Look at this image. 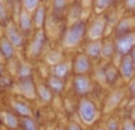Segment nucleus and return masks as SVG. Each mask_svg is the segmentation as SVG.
I'll list each match as a JSON object with an SVG mask.
<instances>
[{"mask_svg": "<svg viewBox=\"0 0 135 130\" xmlns=\"http://www.w3.org/2000/svg\"><path fill=\"white\" fill-rule=\"evenodd\" d=\"M86 31V24L83 20H78L71 25L65 34V44L66 45H76L82 40L84 33Z\"/></svg>", "mask_w": 135, "mask_h": 130, "instance_id": "f257e3e1", "label": "nucleus"}, {"mask_svg": "<svg viewBox=\"0 0 135 130\" xmlns=\"http://www.w3.org/2000/svg\"><path fill=\"white\" fill-rule=\"evenodd\" d=\"M79 114L84 122L86 123H91L94 119L96 118L97 115V110L96 107L91 101L89 99H82L79 103Z\"/></svg>", "mask_w": 135, "mask_h": 130, "instance_id": "f03ea898", "label": "nucleus"}, {"mask_svg": "<svg viewBox=\"0 0 135 130\" xmlns=\"http://www.w3.org/2000/svg\"><path fill=\"white\" fill-rule=\"evenodd\" d=\"M135 47V33H127L126 36H122L116 42V50L119 53L127 56L128 52H132Z\"/></svg>", "mask_w": 135, "mask_h": 130, "instance_id": "7ed1b4c3", "label": "nucleus"}, {"mask_svg": "<svg viewBox=\"0 0 135 130\" xmlns=\"http://www.w3.org/2000/svg\"><path fill=\"white\" fill-rule=\"evenodd\" d=\"M74 89L78 95H86L91 90V83L89 78L84 74H77L74 78Z\"/></svg>", "mask_w": 135, "mask_h": 130, "instance_id": "20e7f679", "label": "nucleus"}, {"mask_svg": "<svg viewBox=\"0 0 135 130\" xmlns=\"http://www.w3.org/2000/svg\"><path fill=\"white\" fill-rule=\"evenodd\" d=\"M104 28H105V19L103 17H100V18H97L96 20H94L91 23L90 27H89V37L93 40L98 39V38L102 37Z\"/></svg>", "mask_w": 135, "mask_h": 130, "instance_id": "39448f33", "label": "nucleus"}, {"mask_svg": "<svg viewBox=\"0 0 135 130\" xmlns=\"http://www.w3.org/2000/svg\"><path fill=\"white\" fill-rule=\"evenodd\" d=\"M134 70L135 67H134L133 61H132V57L128 56V54L122 57L121 64H120V71H121L122 76L126 79H131L134 74Z\"/></svg>", "mask_w": 135, "mask_h": 130, "instance_id": "423d86ee", "label": "nucleus"}, {"mask_svg": "<svg viewBox=\"0 0 135 130\" xmlns=\"http://www.w3.org/2000/svg\"><path fill=\"white\" fill-rule=\"evenodd\" d=\"M75 71L78 74H84L90 70V61L85 54H78L74 62Z\"/></svg>", "mask_w": 135, "mask_h": 130, "instance_id": "0eeeda50", "label": "nucleus"}, {"mask_svg": "<svg viewBox=\"0 0 135 130\" xmlns=\"http://www.w3.org/2000/svg\"><path fill=\"white\" fill-rule=\"evenodd\" d=\"M45 33L44 31L39 30L37 33L35 34V38H33V42L31 44V52H32L33 56H39V53L42 52L43 46H44L45 43Z\"/></svg>", "mask_w": 135, "mask_h": 130, "instance_id": "6e6552de", "label": "nucleus"}, {"mask_svg": "<svg viewBox=\"0 0 135 130\" xmlns=\"http://www.w3.org/2000/svg\"><path fill=\"white\" fill-rule=\"evenodd\" d=\"M7 37H8V40L11 42V44L14 45V46L19 47L23 44V37H21L20 32L14 26H9L7 28Z\"/></svg>", "mask_w": 135, "mask_h": 130, "instance_id": "1a4fd4ad", "label": "nucleus"}, {"mask_svg": "<svg viewBox=\"0 0 135 130\" xmlns=\"http://www.w3.org/2000/svg\"><path fill=\"white\" fill-rule=\"evenodd\" d=\"M19 27L23 32H30L32 28V19L26 11H23L19 17Z\"/></svg>", "mask_w": 135, "mask_h": 130, "instance_id": "9d476101", "label": "nucleus"}, {"mask_svg": "<svg viewBox=\"0 0 135 130\" xmlns=\"http://www.w3.org/2000/svg\"><path fill=\"white\" fill-rule=\"evenodd\" d=\"M86 52H88V54L91 58H98L100 54L102 53V44H101V42H98V40L91 42L86 47Z\"/></svg>", "mask_w": 135, "mask_h": 130, "instance_id": "9b49d317", "label": "nucleus"}, {"mask_svg": "<svg viewBox=\"0 0 135 130\" xmlns=\"http://www.w3.org/2000/svg\"><path fill=\"white\" fill-rule=\"evenodd\" d=\"M20 89H21V91L27 96L35 95V85H33V82H32V79H31V77L21 79L20 81Z\"/></svg>", "mask_w": 135, "mask_h": 130, "instance_id": "f8f14e48", "label": "nucleus"}, {"mask_svg": "<svg viewBox=\"0 0 135 130\" xmlns=\"http://www.w3.org/2000/svg\"><path fill=\"white\" fill-rule=\"evenodd\" d=\"M0 51H1L2 56L5 58L7 59L12 58V56H13V47H12V44L8 39H6V38L1 39V42H0Z\"/></svg>", "mask_w": 135, "mask_h": 130, "instance_id": "ddd939ff", "label": "nucleus"}, {"mask_svg": "<svg viewBox=\"0 0 135 130\" xmlns=\"http://www.w3.org/2000/svg\"><path fill=\"white\" fill-rule=\"evenodd\" d=\"M52 72H54V76L57 77V78H65L69 73V66L65 63H58L54 66L52 69Z\"/></svg>", "mask_w": 135, "mask_h": 130, "instance_id": "4468645a", "label": "nucleus"}, {"mask_svg": "<svg viewBox=\"0 0 135 130\" xmlns=\"http://www.w3.org/2000/svg\"><path fill=\"white\" fill-rule=\"evenodd\" d=\"M49 86L55 92H61L64 89V81L61 78H57V77L52 76L51 78L49 79Z\"/></svg>", "mask_w": 135, "mask_h": 130, "instance_id": "2eb2a0df", "label": "nucleus"}, {"mask_svg": "<svg viewBox=\"0 0 135 130\" xmlns=\"http://www.w3.org/2000/svg\"><path fill=\"white\" fill-rule=\"evenodd\" d=\"M33 21L38 27H42L43 24L45 21V8L43 6H39L35 12V16H33Z\"/></svg>", "mask_w": 135, "mask_h": 130, "instance_id": "dca6fc26", "label": "nucleus"}, {"mask_svg": "<svg viewBox=\"0 0 135 130\" xmlns=\"http://www.w3.org/2000/svg\"><path fill=\"white\" fill-rule=\"evenodd\" d=\"M13 108L19 115H21V116L27 117L28 115H30V112H31L28 105L26 104V103H24V102H18V101H17V102L13 103Z\"/></svg>", "mask_w": 135, "mask_h": 130, "instance_id": "f3484780", "label": "nucleus"}, {"mask_svg": "<svg viewBox=\"0 0 135 130\" xmlns=\"http://www.w3.org/2000/svg\"><path fill=\"white\" fill-rule=\"evenodd\" d=\"M4 119H5V124L11 129H16L18 128V118L14 116V114L7 111L4 114Z\"/></svg>", "mask_w": 135, "mask_h": 130, "instance_id": "a211bd4d", "label": "nucleus"}, {"mask_svg": "<svg viewBox=\"0 0 135 130\" xmlns=\"http://www.w3.org/2000/svg\"><path fill=\"white\" fill-rule=\"evenodd\" d=\"M104 78H105V81H107L108 83L113 84L117 79V71H116V69H115L114 66H112V65H110L109 67H107V70L104 71Z\"/></svg>", "mask_w": 135, "mask_h": 130, "instance_id": "6ab92c4d", "label": "nucleus"}, {"mask_svg": "<svg viewBox=\"0 0 135 130\" xmlns=\"http://www.w3.org/2000/svg\"><path fill=\"white\" fill-rule=\"evenodd\" d=\"M38 90V95L42 97L43 101H46V102H49L50 99H51V91H50V89L47 88V86H45L44 84H39L37 88Z\"/></svg>", "mask_w": 135, "mask_h": 130, "instance_id": "aec40b11", "label": "nucleus"}, {"mask_svg": "<svg viewBox=\"0 0 135 130\" xmlns=\"http://www.w3.org/2000/svg\"><path fill=\"white\" fill-rule=\"evenodd\" d=\"M114 53V44L112 42H105L104 44H102V56L105 58H109L112 54Z\"/></svg>", "mask_w": 135, "mask_h": 130, "instance_id": "412c9836", "label": "nucleus"}, {"mask_svg": "<svg viewBox=\"0 0 135 130\" xmlns=\"http://www.w3.org/2000/svg\"><path fill=\"white\" fill-rule=\"evenodd\" d=\"M21 123H23L24 130H37L35 121H33L32 118H30V117H25V118L21 121Z\"/></svg>", "mask_w": 135, "mask_h": 130, "instance_id": "4be33fe9", "label": "nucleus"}, {"mask_svg": "<svg viewBox=\"0 0 135 130\" xmlns=\"http://www.w3.org/2000/svg\"><path fill=\"white\" fill-rule=\"evenodd\" d=\"M128 28H129V21L128 20H127V19H126V20H122L121 21V23H120L119 24V26H117V34H120V33H121V37H122V36H126L127 34V30H128Z\"/></svg>", "mask_w": 135, "mask_h": 130, "instance_id": "5701e85b", "label": "nucleus"}, {"mask_svg": "<svg viewBox=\"0 0 135 130\" xmlns=\"http://www.w3.org/2000/svg\"><path fill=\"white\" fill-rule=\"evenodd\" d=\"M23 4H24V6L26 7V9H28V11H32V9L39 7V1H37V0H32V1H30V0H25Z\"/></svg>", "mask_w": 135, "mask_h": 130, "instance_id": "b1692460", "label": "nucleus"}, {"mask_svg": "<svg viewBox=\"0 0 135 130\" xmlns=\"http://www.w3.org/2000/svg\"><path fill=\"white\" fill-rule=\"evenodd\" d=\"M30 74H31V70H30V67H28L27 65H21L20 69H19V76L21 77V79L30 77Z\"/></svg>", "mask_w": 135, "mask_h": 130, "instance_id": "393cba45", "label": "nucleus"}, {"mask_svg": "<svg viewBox=\"0 0 135 130\" xmlns=\"http://www.w3.org/2000/svg\"><path fill=\"white\" fill-rule=\"evenodd\" d=\"M7 20V9L5 7L4 2L0 1V21H6Z\"/></svg>", "mask_w": 135, "mask_h": 130, "instance_id": "a878e982", "label": "nucleus"}, {"mask_svg": "<svg viewBox=\"0 0 135 130\" xmlns=\"http://www.w3.org/2000/svg\"><path fill=\"white\" fill-rule=\"evenodd\" d=\"M11 84H12V82L8 77H4V76L0 77V86H2V88H8V86H11Z\"/></svg>", "mask_w": 135, "mask_h": 130, "instance_id": "bb28decb", "label": "nucleus"}, {"mask_svg": "<svg viewBox=\"0 0 135 130\" xmlns=\"http://www.w3.org/2000/svg\"><path fill=\"white\" fill-rule=\"evenodd\" d=\"M95 5L97 7H100V8H105V7H108L110 5V1H108V0H102V1H101V0H98V1H96L95 2Z\"/></svg>", "mask_w": 135, "mask_h": 130, "instance_id": "cd10ccee", "label": "nucleus"}, {"mask_svg": "<svg viewBox=\"0 0 135 130\" xmlns=\"http://www.w3.org/2000/svg\"><path fill=\"white\" fill-rule=\"evenodd\" d=\"M119 129V124L115 119H110L108 123V130H117Z\"/></svg>", "mask_w": 135, "mask_h": 130, "instance_id": "c85d7f7f", "label": "nucleus"}, {"mask_svg": "<svg viewBox=\"0 0 135 130\" xmlns=\"http://www.w3.org/2000/svg\"><path fill=\"white\" fill-rule=\"evenodd\" d=\"M66 2L65 1H55L54 2V6L56 9H58V11H61V9H63L64 7H65Z\"/></svg>", "mask_w": 135, "mask_h": 130, "instance_id": "c756f323", "label": "nucleus"}, {"mask_svg": "<svg viewBox=\"0 0 135 130\" xmlns=\"http://www.w3.org/2000/svg\"><path fill=\"white\" fill-rule=\"evenodd\" d=\"M123 130H135V126L132 122H126L123 126Z\"/></svg>", "mask_w": 135, "mask_h": 130, "instance_id": "7c9ffc66", "label": "nucleus"}, {"mask_svg": "<svg viewBox=\"0 0 135 130\" xmlns=\"http://www.w3.org/2000/svg\"><path fill=\"white\" fill-rule=\"evenodd\" d=\"M68 130H82V129H81V127L77 126L76 123H71L69 126V128H68Z\"/></svg>", "mask_w": 135, "mask_h": 130, "instance_id": "2f4dec72", "label": "nucleus"}, {"mask_svg": "<svg viewBox=\"0 0 135 130\" xmlns=\"http://www.w3.org/2000/svg\"><path fill=\"white\" fill-rule=\"evenodd\" d=\"M129 90H131L132 95L135 96V81H133V82L131 83V85H129Z\"/></svg>", "mask_w": 135, "mask_h": 130, "instance_id": "473e14b6", "label": "nucleus"}, {"mask_svg": "<svg viewBox=\"0 0 135 130\" xmlns=\"http://www.w3.org/2000/svg\"><path fill=\"white\" fill-rule=\"evenodd\" d=\"M126 5L128 7H131V8H135V0H133V1H127Z\"/></svg>", "mask_w": 135, "mask_h": 130, "instance_id": "72a5a7b5", "label": "nucleus"}, {"mask_svg": "<svg viewBox=\"0 0 135 130\" xmlns=\"http://www.w3.org/2000/svg\"><path fill=\"white\" fill-rule=\"evenodd\" d=\"M131 57H132V61H133V64H134V67H135V47H134L133 50H132Z\"/></svg>", "mask_w": 135, "mask_h": 130, "instance_id": "f704fd0d", "label": "nucleus"}, {"mask_svg": "<svg viewBox=\"0 0 135 130\" xmlns=\"http://www.w3.org/2000/svg\"><path fill=\"white\" fill-rule=\"evenodd\" d=\"M2 71H4V67H2V65L0 64V77H1V74H2Z\"/></svg>", "mask_w": 135, "mask_h": 130, "instance_id": "c9c22d12", "label": "nucleus"}, {"mask_svg": "<svg viewBox=\"0 0 135 130\" xmlns=\"http://www.w3.org/2000/svg\"><path fill=\"white\" fill-rule=\"evenodd\" d=\"M98 130H103V129H98Z\"/></svg>", "mask_w": 135, "mask_h": 130, "instance_id": "e433bc0d", "label": "nucleus"}]
</instances>
